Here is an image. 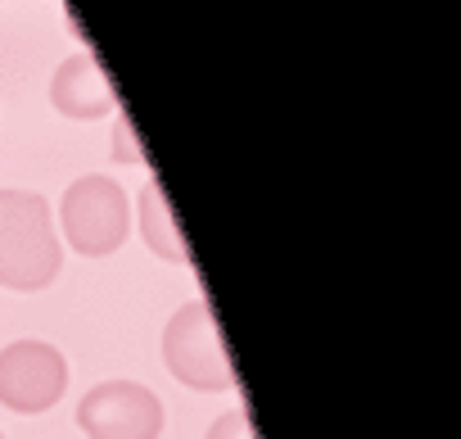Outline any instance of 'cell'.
<instances>
[{
    "label": "cell",
    "mask_w": 461,
    "mask_h": 439,
    "mask_svg": "<svg viewBox=\"0 0 461 439\" xmlns=\"http://www.w3.org/2000/svg\"><path fill=\"white\" fill-rule=\"evenodd\" d=\"M64 268V245L50 223V204L32 190H0V286L46 290Z\"/></svg>",
    "instance_id": "1"
},
{
    "label": "cell",
    "mask_w": 461,
    "mask_h": 439,
    "mask_svg": "<svg viewBox=\"0 0 461 439\" xmlns=\"http://www.w3.org/2000/svg\"><path fill=\"white\" fill-rule=\"evenodd\" d=\"M59 223H64V241L86 254V259H104L113 254L127 232H131V204H127V190L113 181V177H77L68 190H64V204H59Z\"/></svg>",
    "instance_id": "2"
},
{
    "label": "cell",
    "mask_w": 461,
    "mask_h": 439,
    "mask_svg": "<svg viewBox=\"0 0 461 439\" xmlns=\"http://www.w3.org/2000/svg\"><path fill=\"white\" fill-rule=\"evenodd\" d=\"M163 362H167V371L181 385L203 389V394H217V389L236 385V371H230L221 331H217L208 304H199V299L181 304L167 317V326H163Z\"/></svg>",
    "instance_id": "3"
},
{
    "label": "cell",
    "mask_w": 461,
    "mask_h": 439,
    "mask_svg": "<svg viewBox=\"0 0 461 439\" xmlns=\"http://www.w3.org/2000/svg\"><path fill=\"white\" fill-rule=\"evenodd\" d=\"M68 389V362L46 340H14L0 349V403L10 412H50Z\"/></svg>",
    "instance_id": "4"
},
{
    "label": "cell",
    "mask_w": 461,
    "mask_h": 439,
    "mask_svg": "<svg viewBox=\"0 0 461 439\" xmlns=\"http://www.w3.org/2000/svg\"><path fill=\"white\" fill-rule=\"evenodd\" d=\"M77 425L86 430V439H158L163 403L136 380H100L77 403Z\"/></svg>",
    "instance_id": "5"
},
{
    "label": "cell",
    "mask_w": 461,
    "mask_h": 439,
    "mask_svg": "<svg viewBox=\"0 0 461 439\" xmlns=\"http://www.w3.org/2000/svg\"><path fill=\"white\" fill-rule=\"evenodd\" d=\"M50 105L64 118L91 123L100 114H113L118 109V96H113V82L104 78V69L91 55H68L55 69V78H50Z\"/></svg>",
    "instance_id": "6"
},
{
    "label": "cell",
    "mask_w": 461,
    "mask_h": 439,
    "mask_svg": "<svg viewBox=\"0 0 461 439\" xmlns=\"http://www.w3.org/2000/svg\"><path fill=\"white\" fill-rule=\"evenodd\" d=\"M136 223H140L145 245H149L158 259H167V263H190V250H185V241H181V227H176V217H172V204L163 199V186H158L154 177L145 181V190H140V199H136Z\"/></svg>",
    "instance_id": "7"
},
{
    "label": "cell",
    "mask_w": 461,
    "mask_h": 439,
    "mask_svg": "<svg viewBox=\"0 0 461 439\" xmlns=\"http://www.w3.org/2000/svg\"><path fill=\"white\" fill-rule=\"evenodd\" d=\"M113 159L127 163V168H140V163H145V150H140L136 127H131L127 114H118V123H113Z\"/></svg>",
    "instance_id": "8"
},
{
    "label": "cell",
    "mask_w": 461,
    "mask_h": 439,
    "mask_svg": "<svg viewBox=\"0 0 461 439\" xmlns=\"http://www.w3.org/2000/svg\"><path fill=\"white\" fill-rule=\"evenodd\" d=\"M203 439H258V434H254V421H249L245 412H221V416L208 425Z\"/></svg>",
    "instance_id": "9"
},
{
    "label": "cell",
    "mask_w": 461,
    "mask_h": 439,
    "mask_svg": "<svg viewBox=\"0 0 461 439\" xmlns=\"http://www.w3.org/2000/svg\"><path fill=\"white\" fill-rule=\"evenodd\" d=\"M0 439H5V434H0Z\"/></svg>",
    "instance_id": "10"
}]
</instances>
